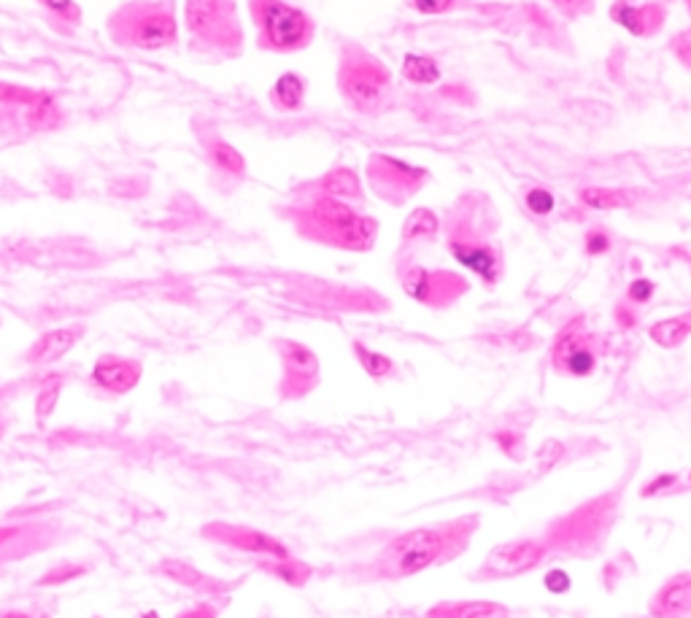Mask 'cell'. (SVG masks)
I'll use <instances>...</instances> for the list:
<instances>
[{
  "label": "cell",
  "instance_id": "1",
  "mask_svg": "<svg viewBox=\"0 0 691 618\" xmlns=\"http://www.w3.org/2000/svg\"><path fill=\"white\" fill-rule=\"evenodd\" d=\"M479 527L481 516L473 514L405 529L381 546L370 565V576L379 581H405V578L422 576L432 567L454 562L473 544Z\"/></svg>",
  "mask_w": 691,
  "mask_h": 618
},
{
  "label": "cell",
  "instance_id": "2",
  "mask_svg": "<svg viewBox=\"0 0 691 618\" xmlns=\"http://www.w3.org/2000/svg\"><path fill=\"white\" fill-rule=\"evenodd\" d=\"M498 208L483 192H464L441 219L443 243L464 270L494 289L505 273V255L498 241Z\"/></svg>",
  "mask_w": 691,
  "mask_h": 618
},
{
  "label": "cell",
  "instance_id": "3",
  "mask_svg": "<svg viewBox=\"0 0 691 618\" xmlns=\"http://www.w3.org/2000/svg\"><path fill=\"white\" fill-rule=\"evenodd\" d=\"M292 222L308 241L330 246V249L357 251V255L373 249L381 230L379 219L357 211L345 200L317 192V189L303 203L292 208Z\"/></svg>",
  "mask_w": 691,
  "mask_h": 618
},
{
  "label": "cell",
  "instance_id": "4",
  "mask_svg": "<svg viewBox=\"0 0 691 618\" xmlns=\"http://www.w3.org/2000/svg\"><path fill=\"white\" fill-rule=\"evenodd\" d=\"M619 506L621 491H608V495L587 500L583 506L551 521L540 532L545 548H549V557H589L594 554L611 535V527L619 519Z\"/></svg>",
  "mask_w": 691,
  "mask_h": 618
},
{
  "label": "cell",
  "instance_id": "5",
  "mask_svg": "<svg viewBox=\"0 0 691 618\" xmlns=\"http://www.w3.org/2000/svg\"><path fill=\"white\" fill-rule=\"evenodd\" d=\"M338 87L351 111L370 117L384 109L392 73L379 57L365 52L357 43H343L341 60H338Z\"/></svg>",
  "mask_w": 691,
  "mask_h": 618
},
{
  "label": "cell",
  "instance_id": "6",
  "mask_svg": "<svg viewBox=\"0 0 691 618\" xmlns=\"http://www.w3.org/2000/svg\"><path fill=\"white\" fill-rule=\"evenodd\" d=\"M260 47L268 52H300L317 36V24L298 6L287 0H249Z\"/></svg>",
  "mask_w": 691,
  "mask_h": 618
},
{
  "label": "cell",
  "instance_id": "7",
  "mask_svg": "<svg viewBox=\"0 0 691 618\" xmlns=\"http://www.w3.org/2000/svg\"><path fill=\"white\" fill-rule=\"evenodd\" d=\"M398 281L408 298L432 311H445L470 292L468 276L445 268H427L411 255L398 257Z\"/></svg>",
  "mask_w": 691,
  "mask_h": 618
},
{
  "label": "cell",
  "instance_id": "8",
  "mask_svg": "<svg viewBox=\"0 0 691 618\" xmlns=\"http://www.w3.org/2000/svg\"><path fill=\"white\" fill-rule=\"evenodd\" d=\"M114 33L136 49H166L176 43V17L168 0L124 6L114 17Z\"/></svg>",
  "mask_w": 691,
  "mask_h": 618
},
{
  "label": "cell",
  "instance_id": "9",
  "mask_svg": "<svg viewBox=\"0 0 691 618\" xmlns=\"http://www.w3.org/2000/svg\"><path fill=\"white\" fill-rule=\"evenodd\" d=\"M602 355H605V340L589 330L587 319L575 317L559 330L551 343V368L564 378H589L600 368Z\"/></svg>",
  "mask_w": 691,
  "mask_h": 618
},
{
  "label": "cell",
  "instance_id": "10",
  "mask_svg": "<svg viewBox=\"0 0 691 618\" xmlns=\"http://www.w3.org/2000/svg\"><path fill=\"white\" fill-rule=\"evenodd\" d=\"M368 185L389 206H403L430 181V170L411 166L398 157L375 151L368 157Z\"/></svg>",
  "mask_w": 691,
  "mask_h": 618
},
{
  "label": "cell",
  "instance_id": "11",
  "mask_svg": "<svg viewBox=\"0 0 691 618\" xmlns=\"http://www.w3.org/2000/svg\"><path fill=\"white\" fill-rule=\"evenodd\" d=\"M187 28L211 47L241 49L243 33L232 0H187Z\"/></svg>",
  "mask_w": 691,
  "mask_h": 618
},
{
  "label": "cell",
  "instance_id": "12",
  "mask_svg": "<svg viewBox=\"0 0 691 618\" xmlns=\"http://www.w3.org/2000/svg\"><path fill=\"white\" fill-rule=\"evenodd\" d=\"M545 559H551V557L540 535H532V538L505 540V544L494 546L492 551H489V557L483 559L479 570H475V578H479V581L519 578V576H524V572L535 570V567L543 565Z\"/></svg>",
  "mask_w": 691,
  "mask_h": 618
},
{
  "label": "cell",
  "instance_id": "13",
  "mask_svg": "<svg viewBox=\"0 0 691 618\" xmlns=\"http://www.w3.org/2000/svg\"><path fill=\"white\" fill-rule=\"evenodd\" d=\"M281 365H284V378H281V397L284 400H300L311 395L319 387V357L298 340H279Z\"/></svg>",
  "mask_w": 691,
  "mask_h": 618
},
{
  "label": "cell",
  "instance_id": "14",
  "mask_svg": "<svg viewBox=\"0 0 691 618\" xmlns=\"http://www.w3.org/2000/svg\"><path fill=\"white\" fill-rule=\"evenodd\" d=\"M211 538L222 540L232 548H241L247 554H260V557L270 559H289V548L281 544V540L270 538V535L260 532V529H249V527H236V525H213L206 529Z\"/></svg>",
  "mask_w": 691,
  "mask_h": 618
},
{
  "label": "cell",
  "instance_id": "15",
  "mask_svg": "<svg viewBox=\"0 0 691 618\" xmlns=\"http://www.w3.org/2000/svg\"><path fill=\"white\" fill-rule=\"evenodd\" d=\"M611 19L615 24L627 30V33L638 36V38H653L659 30L664 28V19H668V9L662 3H627V0H619V3L611 6Z\"/></svg>",
  "mask_w": 691,
  "mask_h": 618
},
{
  "label": "cell",
  "instance_id": "16",
  "mask_svg": "<svg viewBox=\"0 0 691 618\" xmlns=\"http://www.w3.org/2000/svg\"><path fill=\"white\" fill-rule=\"evenodd\" d=\"M651 618H691V572H675L653 591Z\"/></svg>",
  "mask_w": 691,
  "mask_h": 618
},
{
  "label": "cell",
  "instance_id": "17",
  "mask_svg": "<svg viewBox=\"0 0 691 618\" xmlns=\"http://www.w3.org/2000/svg\"><path fill=\"white\" fill-rule=\"evenodd\" d=\"M138 378H141V365L130 362V359L122 357H103L98 359L96 370H92V381L98 387L109 389V392H130L136 387Z\"/></svg>",
  "mask_w": 691,
  "mask_h": 618
},
{
  "label": "cell",
  "instance_id": "18",
  "mask_svg": "<svg viewBox=\"0 0 691 618\" xmlns=\"http://www.w3.org/2000/svg\"><path fill=\"white\" fill-rule=\"evenodd\" d=\"M441 236V217L432 208H413L405 217L403 232H400V251L411 255L417 246L435 243Z\"/></svg>",
  "mask_w": 691,
  "mask_h": 618
},
{
  "label": "cell",
  "instance_id": "19",
  "mask_svg": "<svg viewBox=\"0 0 691 618\" xmlns=\"http://www.w3.org/2000/svg\"><path fill=\"white\" fill-rule=\"evenodd\" d=\"M427 618H511V608L492 600H449L432 605Z\"/></svg>",
  "mask_w": 691,
  "mask_h": 618
},
{
  "label": "cell",
  "instance_id": "20",
  "mask_svg": "<svg viewBox=\"0 0 691 618\" xmlns=\"http://www.w3.org/2000/svg\"><path fill=\"white\" fill-rule=\"evenodd\" d=\"M311 189H317V192L322 195H330V198L345 200V203H362V200H365V189H362L360 176H357L354 168L345 166L327 170L317 185H311Z\"/></svg>",
  "mask_w": 691,
  "mask_h": 618
},
{
  "label": "cell",
  "instance_id": "21",
  "mask_svg": "<svg viewBox=\"0 0 691 618\" xmlns=\"http://www.w3.org/2000/svg\"><path fill=\"white\" fill-rule=\"evenodd\" d=\"M79 340V330H52L47 332V336L36 340V346L30 349L28 355V362L33 365H41V362H54V359L66 357L68 351L73 349V343Z\"/></svg>",
  "mask_w": 691,
  "mask_h": 618
},
{
  "label": "cell",
  "instance_id": "22",
  "mask_svg": "<svg viewBox=\"0 0 691 618\" xmlns=\"http://www.w3.org/2000/svg\"><path fill=\"white\" fill-rule=\"evenodd\" d=\"M578 200L592 211H613V208H630L638 203V192L613 187H583L578 192Z\"/></svg>",
  "mask_w": 691,
  "mask_h": 618
},
{
  "label": "cell",
  "instance_id": "23",
  "mask_svg": "<svg viewBox=\"0 0 691 618\" xmlns=\"http://www.w3.org/2000/svg\"><path fill=\"white\" fill-rule=\"evenodd\" d=\"M691 336V311L678 313V317H668L657 325H651L649 338L662 349H678L681 343H687Z\"/></svg>",
  "mask_w": 691,
  "mask_h": 618
},
{
  "label": "cell",
  "instance_id": "24",
  "mask_svg": "<svg viewBox=\"0 0 691 618\" xmlns=\"http://www.w3.org/2000/svg\"><path fill=\"white\" fill-rule=\"evenodd\" d=\"M270 100L279 111H300L306 100V79L298 73L279 76L273 90H270Z\"/></svg>",
  "mask_w": 691,
  "mask_h": 618
},
{
  "label": "cell",
  "instance_id": "25",
  "mask_svg": "<svg viewBox=\"0 0 691 618\" xmlns=\"http://www.w3.org/2000/svg\"><path fill=\"white\" fill-rule=\"evenodd\" d=\"M351 351H354L357 362L362 365V370H365L373 381H389V378H394L400 373L394 359H389L387 355H381V351H375V349H368L362 340H354V343H351Z\"/></svg>",
  "mask_w": 691,
  "mask_h": 618
},
{
  "label": "cell",
  "instance_id": "26",
  "mask_svg": "<svg viewBox=\"0 0 691 618\" xmlns=\"http://www.w3.org/2000/svg\"><path fill=\"white\" fill-rule=\"evenodd\" d=\"M403 79L411 84H435L441 81V66L432 57L408 52L403 57Z\"/></svg>",
  "mask_w": 691,
  "mask_h": 618
},
{
  "label": "cell",
  "instance_id": "27",
  "mask_svg": "<svg viewBox=\"0 0 691 618\" xmlns=\"http://www.w3.org/2000/svg\"><path fill=\"white\" fill-rule=\"evenodd\" d=\"M262 570L270 572V576L281 578V581L289 586H303L308 578L313 576V570L303 562H294L292 557L289 559H273V562H262Z\"/></svg>",
  "mask_w": 691,
  "mask_h": 618
},
{
  "label": "cell",
  "instance_id": "28",
  "mask_svg": "<svg viewBox=\"0 0 691 618\" xmlns=\"http://www.w3.org/2000/svg\"><path fill=\"white\" fill-rule=\"evenodd\" d=\"M211 160H213V166H217L219 170H224V173H230V176L247 173V160H243L241 151H238L228 141H213L211 143Z\"/></svg>",
  "mask_w": 691,
  "mask_h": 618
},
{
  "label": "cell",
  "instance_id": "29",
  "mask_svg": "<svg viewBox=\"0 0 691 618\" xmlns=\"http://www.w3.org/2000/svg\"><path fill=\"white\" fill-rule=\"evenodd\" d=\"M60 119V111L58 106H54V100L49 98V94H36V100L30 103V122L36 124V128L47 130L52 128V124H58Z\"/></svg>",
  "mask_w": 691,
  "mask_h": 618
},
{
  "label": "cell",
  "instance_id": "30",
  "mask_svg": "<svg viewBox=\"0 0 691 618\" xmlns=\"http://www.w3.org/2000/svg\"><path fill=\"white\" fill-rule=\"evenodd\" d=\"M524 206H527V211L532 213V217H538V219L549 217V213L554 211V206H557L554 192H551V189H545V187H530L524 192Z\"/></svg>",
  "mask_w": 691,
  "mask_h": 618
},
{
  "label": "cell",
  "instance_id": "31",
  "mask_svg": "<svg viewBox=\"0 0 691 618\" xmlns=\"http://www.w3.org/2000/svg\"><path fill=\"white\" fill-rule=\"evenodd\" d=\"M613 249V236L605 230V227H592V230H587V236H583V251H587L589 257H602L608 255V251Z\"/></svg>",
  "mask_w": 691,
  "mask_h": 618
},
{
  "label": "cell",
  "instance_id": "32",
  "mask_svg": "<svg viewBox=\"0 0 691 618\" xmlns=\"http://www.w3.org/2000/svg\"><path fill=\"white\" fill-rule=\"evenodd\" d=\"M653 292H657V283H653L651 279H634L630 287H627L624 300L632 302L634 308H640L653 298Z\"/></svg>",
  "mask_w": 691,
  "mask_h": 618
},
{
  "label": "cell",
  "instance_id": "33",
  "mask_svg": "<svg viewBox=\"0 0 691 618\" xmlns=\"http://www.w3.org/2000/svg\"><path fill=\"white\" fill-rule=\"evenodd\" d=\"M43 9H49L52 14H58L66 22H79L81 19V9L77 0H39Z\"/></svg>",
  "mask_w": 691,
  "mask_h": 618
},
{
  "label": "cell",
  "instance_id": "34",
  "mask_svg": "<svg viewBox=\"0 0 691 618\" xmlns=\"http://www.w3.org/2000/svg\"><path fill=\"white\" fill-rule=\"evenodd\" d=\"M613 317H615V325H619L621 330H632V327L638 325V308H634L632 302L621 300L619 306H615Z\"/></svg>",
  "mask_w": 691,
  "mask_h": 618
},
{
  "label": "cell",
  "instance_id": "35",
  "mask_svg": "<svg viewBox=\"0 0 691 618\" xmlns=\"http://www.w3.org/2000/svg\"><path fill=\"white\" fill-rule=\"evenodd\" d=\"M411 3L419 14H443V11L454 9L457 0H411Z\"/></svg>",
  "mask_w": 691,
  "mask_h": 618
},
{
  "label": "cell",
  "instance_id": "36",
  "mask_svg": "<svg viewBox=\"0 0 691 618\" xmlns=\"http://www.w3.org/2000/svg\"><path fill=\"white\" fill-rule=\"evenodd\" d=\"M564 17H581L594 6V0H551Z\"/></svg>",
  "mask_w": 691,
  "mask_h": 618
},
{
  "label": "cell",
  "instance_id": "37",
  "mask_svg": "<svg viewBox=\"0 0 691 618\" xmlns=\"http://www.w3.org/2000/svg\"><path fill=\"white\" fill-rule=\"evenodd\" d=\"M672 52H675V57L683 62V66L691 68V30H687V33L678 36L675 41H672Z\"/></svg>",
  "mask_w": 691,
  "mask_h": 618
},
{
  "label": "cell",
  "instance_id": "38",
  "mask_svg": "<svg viewBox=\"0 0 691 618\" xmlns=\"http://www.w3.org/2000/svg\"><path fill=\"white\" fill-rule=\"evenodd\" d=\"M678 481H681V478H678V476H662V478H657V481H653V484H645L643 497H653V495H657V491H664V487H675Z\"/></svg>",
  "mask_w": 691,
  "mask_h": 618
},
{
  "label": "cell",
  "instance_id": "39",
  "mask_svg": "<svg viewBox=\"0 0 691 618\" xmlns=\"http://www.w3.org/2000/svg\"><path fill=\"white\" fill-rule=\"evenodd\" d=\"M181 618H217V610H213V608H198V610H190V614H184Z\"/></svg>",
  "mask_w": 691,
  "mask_h": 618
},
{
  "label": "cell",
  "instance_id": "40",
  "mask_svg": "<svg viewBox=\"0 0 691 618\" xmlns=\"http://www.w3.org/2000/svg\"><path fill=\"white\" fill-rule=\"evenodd\" d=\"M683 3H687V6H689V11H691V0H683Z\"/></svg>",
  "mask_w": 691,
  "mask_h": 618
},
{
  "label": "cell",
  "instance_id": "41",
  "mask_svg": "<svg viewBox=\"0 0 691 618\" xmlns=\"http://www.w3.org/2000/svg\"><path fill=\"white\" fill-rule=\"evenodd\" d=\"M689 484H691V472H689Z\"/></svg>",
  "mask_w": 691,
  "mask_h": 618
}]
</instances>
